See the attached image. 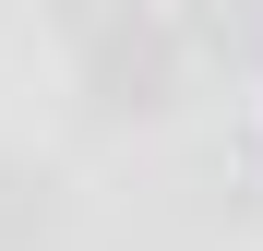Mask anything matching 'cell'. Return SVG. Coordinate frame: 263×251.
Wrapping results in <instances>:
<instances>
[{
	"label": "cell",
	"instance_id": "6da1fadb",
	"mask_svg": "<svg viewBox=\"0 0 263 251\" xmlns=\"http://www.w3.org/2000/svg\"><path fill=\"white\" fill-rule=\"evenodd\" d=\"M167 84H180V36H167L156 12H132L108 36H84V120L96 132H120V120H156Z\"/></svg>",
	"mask_w": 263,
	"mask_h": 251
},
{
	"label": "cell",
	"instance_id": "7a4b0ae2",
	"mask_svg": "<svg viewBox=\"0 0 263 251\" xmlns=\"http://www.w3.org/2000/svg\"><path fill=\"white\" fill-rule=\"evenodd\" d=\"M60 227V167H36V156H0V251H36Z\"/></svg>",
	"mask_w": 263,
	"mask_h": 251
},
{
	"label": "cell",
	"instance_id": "277c9868",
	"mask_svg": "<svg viewBox=\"0 0 263 251\" xmlns=\"http://www.w3.org/2000/svg\"><path fill=\"white\" fill-rule=\"evenodd\" d=\"M132 12H144V0H48V24L72 36V48H84V36H108V24H132Z\"/></svg>",
	"mask_w": 263,
	"mask_h": 251
},
{
	"label": "cell",
	"instance_id": "3957f363",
	"mask_svg": "<svg viewBox=\"0 0 263 251\" xmlns=\"http://www.w3.org/2000/svg\"><path fill=\"white\" fill-rule=\"evenodd\" d=\"M251 24H263V0H192V36L203 48H239Z\"/></svg>",
	"mask_w": 263,
	"mask_h": 251
}]
</instances>
